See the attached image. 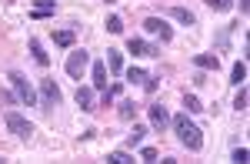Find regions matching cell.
Returning <instances> with one entry per match:
<instances>
[{
  "mask_svg": "<svg viewBox=\"0 0 250 164\" xmlns=\"http://www.w3.org/2000/svg\"><path fill=\"white\" fill-rule=\"evenodd\" d=\"M170 127H173V134H177V141L184 144L187 151H200V147H204V134H200V127L187 117V111H180L177 117H170Z\"/></svg>",
  "mask_w": 250,
  "mask_h": 164,
  "instance_id": "obj_1",
  "label": "cell"
},
{
  "mask_svg": "<svg viewBox=\"0 0 250 164\" xmlns=\"http://www.w3.org/2000/svg\"><path fill=\"white\" fill-rule=\"evenodd\" d=\"M7 81H10V87H14V94H17L20 104H27V107H37V91L27 84V77L20 74V70H10L7 74Z\"/></svg>",
  "mask_w": 250,
  "mask_h": 164,
  "instance_id": "obj_2",
  "label": "cell"
},
{
  "mask_svg": "<svg viewBox=\"0 0 250 164\" xmlns=\"http://www.w3.org/2000/svg\"><path fill=\"white\" fill-rule=\"evenodd\" d=\"M3 124L10 127V134H17L20 141H30V138H34V124L27 121L20 111H7V114H3Z\"/></svg>",
  "mask_w": 250,
  "mask_h": 164,
  "instance_id": "obj_3",
  "label": "cell"
},
{
  "mask_svg": "<svg viewBox=\"0 0 250 164\" xmlns=\"http://www.w3.org/2000/svg\"><path fill=\"white\" fill-rule=\"evenodd\" d=\"M87 64H90V54H87V50H74V54L67 57V64H63V70H67L74 81H80L83 70H87Z\"/></svg>",
  "mask_w": 250,
  "mask_h": 164,
  "instance_id": "obj_4",
  "label": "cell"
},
{
  "mask_svg": "<svg viewBox=\"0 0 250 164\" xmlns=\"http://www.w3.org/2000/svg\"><path fill=\"white\" fill-rule=\"evenodd\" d=\"M144 30H147V34H157L160 41H170V37H173L170 23L164 21V17H147V21H144Z\"/></svg>",
  "mask_w": 250,
  "mask_h": 164,
  "instance_id": "obj_5",
  "label": "cell"
},
{
  "mask_svg": "<svg viewBox=\"0 0 250 164\" xmlns=\"http://www.w3.org/2000/svg\"><path fill=\"white\" fill-rule=\"evenodd\" d=\"M40 101H43V111H50L54 104H60V87L50 81V77L40 81Z\"/></svg>",
  "mask_w": 250,
  "mask_h": 164,
  "instance_id": "obj_6",
  "label": "cell"
},
{
  "mask_svg": "<svg viewBox=\"0 0 250 164\" xmlns=\"http://www.w3.org/2000/svg\"><path fill=\"white\" fill-rule=\"evenodd\" d=\"M127 50H130L134 57H160V50H157L154 44L140 41V37H130V41H127Z\"/></svg>",
  "mask_w": 250,
  "mask_h": 164,
  "instance_id": "obj_7",
  "label": "cell"
},
{
  "mask_svg": "<svg viewBox=\"0 0 250 164\" xmlns=\"http://www.w3.org/2000/svg\"><path fill=\"white\" fill-rule=\"evenodd\" d=\"M150 124H154L160 134L170 127V114H167V107H164V104H150Z\"/></svg>",
  "mask_w": 250,
  "mask_h": 164,
  "instance_id": "obj_8",
  "label": "cell"
},
{
  "mask_svg": "<svg viewBox=\"0 0 250 164\" xmlns=\"http://www.w3.org/2000/svg\"><path fill=\"white\" fill-rule=\"evenodd\" d=\"M74 101H77L80 111H94V91H90V87H77Z\"/></svg>",
  "mask_w": 250,
  "mask_h": 164,
  "instance_id": "obj_9",
  "label": "cell"
},
{
  "mask_svg": "<svg viewBox=\"0 0 250 164\" xmlns=\"http://www.w3.org/2000/svg\"><path fill=\"white\" fill-rule=\"evenodd\" d=\"M90 77H94V87H97V91H107V64L97 61L94 70H90Z\"/></svg>",
  "mask_w": 250,
  "mask_h": 164,
  "instance_id": "obj_10",
  "label": "cell"
},
{
  "mask_svg": "<svg viewBox=\"0 0 250 164\" xmlns=\"http://www.w3.org/2000/svg\"><path fill=\"white\" fill-rule=\"evenodd\" d=\"M167 14H170V17H173L177 23H187V27H193V23H197V17H193V10H187V7H170Z\"/></svg>",
  "mask_w": 250,
  "mask_h": 164,
  "instance_id": "obj_11",
  "label": "cell"
},
{
  "mask_svg": "<svg viewBox=\"0 0 250 164\" xmlns=\"http://www.w3.org/2000/svg\"><path fill=\"white\" fill-rule=\"evenodd\" d=\"M193 64H197L200 70H217V67H220V57H217V54H197Z\"/></svg>",
  "mask_w": 250,
  "mask_h": 164,
  "instance_id": "obj_12",
  "label": "cell"
},
{
  "mask_svg": "<svg viewBox=\"0 0 250 164\" xmlns=\"http://www.w3.org/2000/svg\"><path fill=\"white\" fill-rule=\"evenodd\" d=\"M54 10H57V0H34V17H50V14H54Z\"/></svg>",
  "mask_w": 250,
  "mask_h": 164,
  "instance_id": "obj_13",
  "label": "cell"
},
{
  "mask_svg": "<svg viewBox=\"0 0 250 164\" xmlns=\"http://www.w3.org/2000/svg\"><path fill=\"white\" fill-rule=\"evenodd\" d=\"M30 54H34V61H37L40 67H47V64H50V54L43 50V44H40L37 37H30Z\"/></svg>",
  "mask_w": 250,
  "mask_h": 164,
  "instance_id": "obj_14",
  "label": "cell"
},
{
  "mask_svg": "<svg viewBox=\"0 0 250 164\" xmlns=\"http://www.w3.org/2000/svg\"><path fill=\"white\" fill-rule=\"evenodd\" d=\"M74 41H77V34H74L70 27H63V30H54V44H57V47H74Z\"/></svg>",
  "mask_w": 250,
  "mask_h": 164,
  "instance_id": "obj_15",
  "label": "cell"
},
{
  "mask_svg": "<svg viewBox=\"0 0 250 164\" xmlns=\"http://www.w3.org/2000/svg\"><path fill=\"white\" fill-rule=\"evenodd\" d=\"M144 138H147V127H144V124H134V131L127 134V147H140Z\"/></svg>",
  "mask_w": 250,
  "mask_h": 164,
  "instance_id": "obj_16",
  "label": "cell"
},
{
  "mask_svg": "<svg viewBox=\"0 0 250 164\" xmlns=\"http://www.w3.org/2000/svg\"><path fill=\"white\" fill-rule=\"evenodd\" d=\"M104 64H107L114 74H124V57H120V50H114V47L107 50V61H104Z\"/></svg>",
  "mask_w": 250,
  "mask_h": 164,
  "instance_id": "obj_17",
  "label": "cell"
},
{
  "mask_svg": "<svg viewBox=\"0 0 250 164\" xmlns=\"http://www.w3.org/2000/svg\"><path fill=\"white\" fill-rule=\"evenodd\" d=\"M230 81L237 84V87H240V84L247 81V64H244V61H237V64L230 67Z\"/></svg>",
  "mask_w": 250,
  "mask_h": 164,
  "instance_id": "obj_18",
  "label": "cell"
},
{
  "mask_svg": "<svg viewBox=\"0 0 250 164\" xmlns=\"http://www.w3.org/2000/svg\"><path fill=\"white\" fill-rule=\"evenodd\" d=\"M184 111H187V114H200V111H207V107L197 101V94H184Z\"/></svg>",
  "mask_w": 250,
  "mask_h": 164,
  "instance_id": "obj_19",
  "label": "cell"
},
{
  "mask_svg": "<svg viewBox=\"0 0 250 164\" xmlns=\"http://www.w3.org/2000/svg\"><path fill=\"white\" fill-rule=\"evenodd\" d=\"M117 114H120V121H134V117H137V107H134V101H120Z\"/></svg>",
  "mask_w": 250,
  "mask_h": 164,
  "instance_id": "obj_20",
  "label": "cell"
},
{
  "mask_svg": "<svg viewBox=\"0 0 250 164\" xmlns=\"http://www.w3.org/2000/svg\"><path fill=\"white\" fill-rule=\"evenodd\" d=\"M207 7H210L213 14H227V10H233V0H204Z\"/></svg>",
  "mask_w": 250,
  "mask_h": 164,
  "instance_id": "obj_21",
  "label": "cell"
},
{
  "mask_svg": "<svg viewBox=\"0 0 250 164\" xmlns=\"http://www.w3.org/2000/svg\"><path fill=\"white\" fill-rule=\"evenodd\" d=\"M124 77H127L130 84H144V77H147V74H144L140 67H127V70H124Z\"/></svg>",
  "mask_w": 250,
  "mask_h": 164,
  "instance_id": "obj_22",
  "label": "cell"
},
{
  "mask_svg": "<svg viewBox=\"0 0 250 164\" xmlns=\"http://www.w3.org/2000/svg\"><path fill=\"white\" fill-rule=\"evenodd\" d=\"M233 111H247V87L240 84V91H237V97H233Z\"/></svg>",
  "mask_w": 250,
  "mask_h": 164,
  "instance_id": "obj_23",
  "label": "cell"
},
{
  "mask_svg": "<svg viewBox=\"0 0 250 164\" xmlns=\"http://www.w3.org/2000/svg\"><path fill=\"white\" fill-rule=\"evenodd\" d=\"M120 91H124V81H117L114 87H107V91H104V107H107V104L114 101V97H117V94H120Z\"/></svg>",
  "mask_w": 250,
  "mask_h": 164,
  "instance_id": "obj_24",
  "label": "cell"
},
{
  "mask_svg": "<svg viewBox=\"0 0 250 164\" xmlns=\"http://www.w3.org/2000/svg\"><path fill=\"white\" fill-rule=\"evenodd\" d=\"M107 161H114V164H130L134 158H130L127 151H110V158H107Z\"/></svg>",
  "mask_w": 250,
  "mask_h": 164,
  "instance_id": "obj_25",
  "label": "cell"
},
{
  "mask_svg": "<svg viewBox=\"0 0 250 164\" xmlns=\"http://www.w3.org/2000/svg\"><path fill=\"white\" fill-rule=\"evenodd\" d=\"M157 84H160V77L147 74V77H144V91H147V94H154V91H157Z\"/></svg>",
  "mask_w": 250,
  "mask_h": 164,
  "instance_id": "obj_26",
  "label": "cell"
},
{
  "mask_svg": "<svg viewBox=\"0 0 250 164\" xmlns=\"http://www.w3.org/2000/svg\"><path fill=\"white\" fill-rule=\"evenodd\" d=\"M107 30H110V34H120V30H124V21H120V17H107Z\"/></svg>",
  "mask_w": 250,
  "mask_h": 164,
  "instance_id": "obj_27",
  "label": "cell"
},
{
  "mask_svg": "<svg viewBox=\"0 0 250 164\" xmlns=\"http://www.w3.org/2000/svg\"><path fill=\"white\" fill-rule=\"evenodd\" d=\"M230 161H237V164H247V147H233Z\"/></svg>",
  "mask_w": 250,
  "mask_h": 164,
  "instance_id": "obj_28",
  "label": "cell"
},
{
  "mask_svg": "<svg viewBox=\"0 0 250 164\" xmlns=\"http://www.w3.org/2000/svg\"><path fill=\"white\" fill-rule=\"evenodd\" d=\"M140 158H144V161H157V151L154 147H140Z\"/></svg>",
  "mask_w": 250,
  "mask_h": 164,
  "instance_id": "obj_29",
  "label": "cell"
},
{
  "mask_svg": "<svg viewBox=\"0 0 250 164\" xmlns=\"http://www.w3.org/2000/svg\"><path fill=\"white\" fill-rule=\"evenodd\" d=\"M0 101H3V104H14V101H17V94H10V91H0Z\"/></svg>",
  "mask_w": 250,
  "mask_h": 164,
  "instance_id": "obj_30",
  "label": "cell"
},
{
  "mask_svg": "<svg viewBox=\"0 0 250 164\" xmlns=\"http://www.w3.org/2000/svg\"><path fill=\"white\" fill-rule=\"evenodd\" d=\"M247 7H250V0H240V14H247Z\"/></svg>",
  "mask_w": 250,
  "mask_h": 164,
  "instance_id": "obj_31",
  "label": "cell"
},
{
  "mask_svg": "<svg viewBox=\"0 0 250 164\" xmlns=\"http://www.w3.org/2000/svg\"><path fill=\"white\" fill-rule=\"evenodd\" d=\"M107 3H114V0H107Z\"/></svg>",
  "mask_w": 250,
  "mask_h": 164,
  "instance_id": "obj_32",
  "label": "cell"
}]
</instances>
